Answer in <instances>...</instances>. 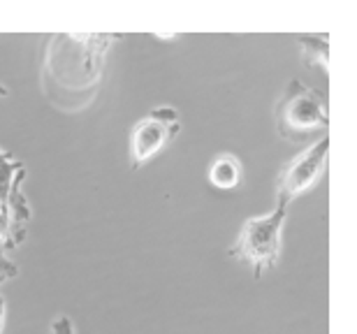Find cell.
Instances as JSON below:
<instances>
[{"mask_svg":"<svg viewBox=\"0 0 357 334\" xmlns=\"http://www.w3.org/2000/svg\"><path fill=\"white\" fill-rule=\"evenodd\" d=\"M119 35L56 33L47 42L42 89L47 100L63 112H79L93 103L102 82L107 52Z\"/></svg>","mask_w":357,"mask_h":334,"instance_id":"obj_1","label":"cell"},{"mask_svg":"<svg viewBox=\"0 0 357 334\" xmlns=\"http://www.w3.org/2000/svg\"><path fill=\"white\" fill-rule=\"evenodd\" d=\"M288 209H290V200L278 197L274 211H269L265 216H253L241 225L239 237L234 239V244L227 251L234 260L246 262L253 269L255 279H260L262 274L269 272L278 262Z\"/></svg>","mask_w":357,"mask_h":334,"instance_id":"obj_2","label":"cell"},{"mask_svg":"<svg viewBox=\"0 0 357 334\" xmlns=\"http://www.w3.org/2000/svg\"><path fill=\"white\" fill-rule=\"evenodd\" d=\"M274 121L278 137L290 144H299V142L309 139L313 132L327 135L330 109H327V100L320 91L292 79L285 86L281 100L276 103Z\"/></svg>","mask_w":357,"mask_h":334,"instance_id":"obj_3","label":"cell"},{"mask_svg":"<svg viewBox=\"0 0 357 334\" xmlns=\"http://www.w3.org/2000/svg\"><path fill=\"white\" fill-rule=\"evenodd\" d=\"M181 130V119L174 107H155L132 128L130 135V158L132 169L146 165L155 153L167 149Z\"/></svg>","mask_w":357,"mask_h":334,"instance_id":"obj_4","label":"cell"},{"mask_svg":"<svg viewBox=\"0 0 357 334\" xmlns=\"http://www.w3.org/2000/svg\"><path fill=\"white\" fill-rule=\"evenodd\" d=\"M327 155H330V135H323L281 167L276 176V195L292 202L295 197L306 193L323 174Z\"/></svg>","mask_w":357,"mask_h":334,"instance_id":"obj_5","label":"cell"},{"mask_svg":"<svg viewBox=\"0 0 357 334\" xmlns=\"http://www.w3.org/2000/svg\"><path fill=\"white\" fill-rule=\"evenodd\" d=\"M24 179H26V172L19 174V179L14 181L10 195H7V200L0 204V207L5 209L7 230H10V234H7V251L19 248L24 244L28 237V225L33 221V207L24 193Z\"/></svg>","mask_w":357,"mask_h":334,"instance_id":"obj_6","label":"cell"},{"mask_svg":"<svg viewBox=\"0 0 357 334\" xmlns=\"http://www.w3.org/2000/svg\"><path fill=\"white\" fill-rule=\"evenodd\" d=\"M209 181H211V186L223 188V190L237 188L241 183V162L237 155L220 153L209 167Z\"/></svg>","mask_w":357,"mask_h":334,"instance_id":"obj_7","label":"cell"},{"mask_svg":"<svg viewBox=\"0 0 357 334\" xmlns=\"http://www.w3.org/2000/svg\"><path fill=\"white\" fill-rule=\"evenodd\" d=\"M299 49H302L306 66L323 68V73L330 75V40L325 35H302Z\"/></svg>","mask_w":357,"mask_h":334,"instance_id":"obj_8","label":"cell"},{"mask_svg":"<svg viewBox=\"0 0 357 334\" xmlns=\"http://www.w3.org/2000/svg\"><path fill=\"white\" fill-rule=\"evenodd\" d=\"M24 172H26L24 162H21L17 155H12L0 149V204L7 200L14 181H17L19 174H24Z\"/></svg>","mask_w":357,"mask_h":334,"instance_id":"obj_9","label":"cell"},{"mask_svg":"<svg viewBox=\"0 0 357 334\" xmlns=\"http://www.w3.org/2000/svg\"><path fill=\"white\" fill-rule=\"evenodd\" d=\"M14 276H19V265L14 260H10L5 248H0V286L14 279Z\"/></svg>","mask_w":357,"mask_h":334,"instance_id":"obj_10","label":"cell"},{"mask_svg":"<svg viewBox=\"0 0 357 334\" xmlns=\"http://www.w3.org/2000/svg\"><path fill=\"white\" fill-rule=\"evenodd\" d=\"M52 334H75V325L68 316H59L52 325Z\"/></svg>","mask_w":357,"mask_h":334,"instance_id":"obj_11","label":"cell"},{"mask_svg":"<svg viewBox=\"0 0 357 334\" xmlns=\"http://www.w3.org/2000/svg\"><path fill=\"white\" fill-rule=\"evenodd\" d=\"M7 234H10V230H7V216L5 209L0 207V248H5V251H7Z\"/></svg>","mask_w":357,"mask_h":334,"instance_id":"obj_12","label":"cell"},{"mask_svg":"<svg viewBox=\"0 0 357 334\" xmlns=\"http://www.w3.org/2000/svg\"><path fill=\"white\" fill-rule=\"evenodd\" d=\"M5 318H7V302H5L3 293H0V334L5 330Z\"/></svg>","mask_w":357,"mask_h":334,"instance_id":"obj_13","label":"cell"}]
</instances>
